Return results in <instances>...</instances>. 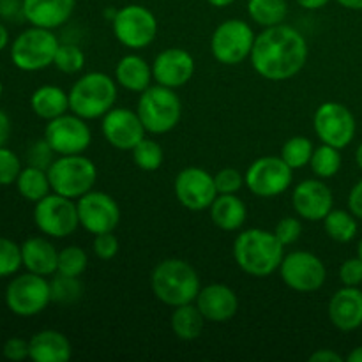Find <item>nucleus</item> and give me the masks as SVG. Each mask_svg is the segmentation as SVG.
<instances>
[{"label": "nucleus", "mask_w": 362, "mask_h": 362, "mask_svg": "<svg viewBox=\"0 0 362 362\" xmlns=\"http://www.w3.org/2000/svg\"><path fill=\"white\" fill-rule=\"evenodd\" d=\"M308 41L290 25L267 27L255 37L251 66L262 78L285 81L303 71L308 62Z\"/></svg>", "instance_id": "obj_1"}, {"label": "nucleus", "mask_w": 362, "mask_h": 362, "mask_svg": "<svg viewBox=\"0 0 362 362\" xmlns=\"http://www.w3.org/2000/svg\"><path fill=\"white\" fill-rule=\"evenodd\" d=\"M232 253L240 271L253 278H267L279 271L285 258V246L279 243L274 232L250 228L235 237Z\"/></svg>", "instance_id": "obj_2"}, {"label": "nucleus", "mask_w": 362, "mask_h": 362, "mask_svg": "<svg viewBox=\"0 0 362 362\" xmlns=\"http://www.w3.org/2000/svg\"><path fill=\"white\" fill-rule=\"evenodd\" d=\"M151 288L163 304L177 308L194 303L202 286L193 265L180 258H166L152 271Z\"/></svg>", "instance_id": "obj_3"}, {"label": "nucleus", "mask_w": 362, "mask_h": 362, "mask_svg": "<svg viewBox=\"0 0 362 362\" xmlns=\"http://www.w3.org/2000/svg\"><path fill=\"white\" fill-rule=\"evenodd\" d=\"M117 81L101 71L83 74L69 90V110L85 120L105 117L115 106Z\"/></svg>", "instance_id": "obj_4"}, {"label": "nucleus", "mask_w": 362, "mask_h": 362, "mask_svg": "<svg viewBox=\"0 0 362 362\" xmlns=\"http://www.w3.org/2000/svg\"><path fill=\"white\" fill-rule=\"evenodd\" d=\"M136 113L151 134H165L175 129L182 117V101L175 88L165 85H151L140 94Z\"/></svg>", "instance_id": "obj_5"}, {"label": "nucleus", "mask_w": 362, "mask_h": 362, "mask_svg": "<svg viewBox=\"0 0 362 362\" xmlns=\"http://www.w3.org/2000/svg\"><path fill=\"white\" fill-rule=\"evenodd\" d=\"M48 177L53 193L78 200L94 189L98 168L94 161L83 154L59 156L48 168Z\"/></svg>", "instance_id": "obj_6"}, {"label": "nucleus", "mask_w": 362, "mask_h": 362, "mask_svg": "<svg viewBox=\"0 0 362 362\" xmlns=\"http://www.w3.org/2000/svg\"><path fill=\"white\" fill-rule=\"evenodd\" d=\"M59 45L53 30L30 25L27 30L14 37L11 45V60L20 71L37 73L53 66Z\"/></svg>", "instance_id": "obj_7"}, {"label": "nucleus", "mask_w": 362, "mask_h": 362, "mask_svg": "<svg viewBox=\"0 0 362 362\" xmlns=\"http://www.w3.org/2000/svg\"><path fill=\"white\" fill-rule=\"evenodd\" d=\"M255 32L250 23L239 18L225 20L216 27L211 37L212 57L223 66H237L251 55Z\"/></svg>", "instance_id": "obj_8"}, {"label": "nucleus", "mask_w": 362, "mask_h": 362, "mask_svg": "<svg viewBox=\"0 0 362 362\" xmlns=\"http://www.w3.org/2000/svg\"><path fill=\"white\" fill-rule=\"evenodd\" d=\"M117 41L129 49H141L152 45L158 35V18L140 4L120 7L112 20Z\"/></svg>", "instance_id": "obj_9"}, {"label": "nucleus", "mask_w": 362, "mask_h": 362, "mask_svg": "<svg viewBox=\"0 0 362 362\" xmlns=\"http://www.w3.org/2000/svg\"><path fill=\"white\" fill-rule=\"evenodd\" d=\"M52 303L49 281L45 276L25 272L9 281L6 288V306L16 317H34Z\"/></svg>", "instance_id": "obj_10"}, {"label": "nucleus", "mask_w": 362, "mask_h": 362, "mask_svg": "<svg viewBox=\"0 0 362 362\" xmlns=\"http://www.w3.org/2000/svg\"><path fill=\"white\" fill-rule=\"evenodd\" d=\"M34 223L42 235L52 239L69 237L80 226L76 204L71 198L52 191L48 197L35 202Z\"/></svg>", "instance_id": "obj_11"}, {"label": "nucleus", "mask_w": 362, "mask_h": 362, "mask_svg": "<svg viewBox=\"0 0 362 362\" xmlns=\"http://www.w3.org/2000/svg\"><path fill=\"white\" fill-rule=\"evenodd\" d=\"M246 187L258 198H274L285 193L293 180V170L281 156H264L247 166Z\"/></svg>", "instance_id": "obj_12"}, {"label": "nucleus", "mask_w": 362, "mask_h": 362, "mask_svg": "<svg viewBox=\"0 0 362 362\" xmlns=\"http://www.w3.org/2000/svg\"><path fill=\"white\" fill-rule=\"evenodd\" d=\"M313 129L318 140L336 148H345L356 138L357 122L345 105L336 101L322 103L313 115Z\"/></svg>", "instance_id": "obj_13"}, {"label": "nucleus", "mask_w": 362, "mask_h": 362, "mask_svg": "<svg viewBox=\"0 0 362 362\" xmlns=\"http://www.w3.org/2000/svg\"><path fill=\"white\" fill-rule=\"evenodd\" d=\"M279 274L283 283L293 292L313 293L324 286L327 269L317 255L310 251H292L283 258Z\"/></svg>", "instance_id": "obj_14"}, {"label": "nucleus", "mask_w": 362, "mask_h": 362, "mask_svg": "<svg viewBox=\"0 0 362 362\" xmlns=\"http://www.w3.org/2000/svg\"><path fill=\"white\" fill-rule=\"evenodd\" d=\"M45 140L57 156L83 154L92 141V131L85 119L71 113L48 120L45 127Z\"/></svg>", "instance_id": "obj_15"}, {"label": "nucleus", "mask_w": 362, "mask_h": 362, "mask_svg": "<svg viewBox=\"0 0 362 362\" xmlns=\"http://www.w3.org/2000/svg\"><path fill=\"white\" fill-rule=\"evenodd\" d=\"M173 193L179 204L191 212L209 211L218 197L214 175L198 166H187L177 173Z\"/></svg>", "instance_id": "obj_16"}, {"label": "nucleus", "mask_w": 362, "mask_h": 362, "mask_svg": "<svg viewBox=\"0 0 362 362\" xmlns=\"http://www.w3.org/2000/svg\"><path fill=\"white\" fill-rule=\"evenodd\" d=\"M78 219L88 233L113 232L120 221V207L108 193L103 191H88L78 198Z\"/></svg>", "instance_id": "obj_17"}, {"label": "nucleus", "mask_w": 362, "mask_h": 362, "mask_svg": "<svg viewBox=\"0 0 362 362\" xmlns=\"http://www.w3.org/2000/svg\"><path fill=\"white\" fill-rule=\"evenodd\" d=\"M101 133L105 140L117 151H133L134 145L144 140L147 131L136 112L113 106L103 117Z\"/></svg>", "instance_id": "obj_18"}, {"label": "nucleus", "mask_w": 362, "mask_h": 362, "mask_svg": "<svg viewBox=\"0 0 362 362\" xmlns=\"http://www.w3.org/2000/svg\"><path fill=\"white\" fill-rule=\"evenodd\" d=\"M292 205L299 218L306 221H324L334 207V197L324 180L306 179L293 187Z\"/></svg>", "instance_id": "obj_19"}, {"label": "nucleus", "mask_w": 362, "mask_h": 362, "mask_svg": "<svg viewBox=\"0 0 362 362\" xmlns=\"http://www.w3.org/2000/svg\"><path fill=\"white\" fill-rule=\"evenodd\" d=\"M194 59L182 48H166L152 62L154 81L170 88L184 87L194 74Z\"/></svg>", "instance_id": "obj_20"}, {"label": "nucleus", "mask_w": 362, "mask_h": 362, "mask_svg": "<svg viewBox=\"0 0 362 362\" xmlns=\"http://www.w3.org/2000/svg\"><path fill=\"white\" fill-rule=\"evenodd\" d=\"M194 304L204 318L212 324H223L232 320L239 311V297L230 286L223 283H212L198 292Z\"/></svg>", "instance_id": "obj_21"}, {"label": "nucleus", "mask_w": 362, "mask_h": 362, "mask_svg": "<svg viewBox=\"0 0 362 362\" xmlns=\"http://www.w3.org/2000/svg\"><path fill=\"white\" fill-rule=\"evenodd\" d=\"M76 0H21V16L34 27H62L73 14Z\"/></svg>", "instance_id": "obj_22"}, {"label": "nucleus", "mask_w": 362, "mask_h": 362, "mask_svg": "<svg viewBox=\"0 0 362 362\" xmlns=\"http://www.w3.org/2000/svg\"><path fill=\"white\" fill-rule=\"evenodd\" d=\"M329 320L343 332L356 331L362 325V290L343 286L329 300Z\"/></svg>", "instance_id": "obj_23"}, {"label": "nucleus", "mask_w": 362, "mask_h": 362, "mask_svg": "<svg viewBox=\"0 0 362 362\" xmlns=\"http://www.w3.org/2000/svg\"><path fill=\"white\" fill-rule=\"evenodd\" d=\"M21 262L28 272L48 278L59 267V251L46 237H30L21 244Z\"/></svg>", "instance_id": "obj_24"}, {"label": "nucleus", "mask_w": 362, "mask_h": 362, "mask_svg": "<svg viewBox=\"0 0 362 362\" xmlns=\"http://www.w3.org/2000/svg\"><path fill=\"white\" fill-rule=\"evenodd\" d=\"M30 359L34 362H66L73 356V346L66 334L55 329L39 331L28 339Z\"/></svg>", "instance_id": "obj_25"}, {"label": "nucleus", "mask_w": 362, "mask_h": 362, "mask_svg": "<svg viewBox=\"0 0 362 362\" xmlns=\"http://www.w3.org/2000/svg\"><path fill=\"white\" fill-rule=\"evenodd\" d=\"M154 74H152V66L136 53L124 55L115 66V81L122 88L129 92L141 94L145 88L151 87Z\"/></svg>", "instance_id": "obj_26"}, {"label": "nucleus", "mask_w": 362, "mask_h": 362, "mask_svg": "<svg viewBox=\"0 0 362 362\" xmlns=\"http://www.w3.org/2000/svg\"><path fill=\"white\" fill-rule=\"evenodd\" d=\"M209 211L212 223L225 232H237L247 219L246 204L237 194H218Z\"/></svg>", "instance_id": "obj_27"}, {"label": "nucleus", "mask_w": 362, "mask_h": 362, "mask_svg": "<svg viewBox=\"0 0 362 362\" xmlns=\"http://www.w3.org/2000/svg\"><path fill=\"white\" fill-rule=\"evenodd\" d=\"M30 108L39 119H57L69 110V92L57 85H41L30 95Z\"/></svg>", "instance_id": "obj_28"}, {"label": "nucleus", "mask_w": 362, "mask_h": 362, "mask_svg": "<svg viewBox=\"0 0 362 362\" xmlns=\"http://www.w3.org/2000/svg\"><path fill=\"white\" fill-rule=\"evenodd\" d=\"M205 318L194 303L173 308L172 331L182 341H193L204 331Z\"/></svg>", "instance_id": "obj_29"}, {"label": "nucleus", "mask_w": 362, "mask_h": 362, "mask_svg": "<svg viewBox=\"0 0 362 362\" xmlns=\"http://www.w3.org/2000/svg\"><path fill=\"white\" fill-rule=\"evenodd\" d=\"M18 193L28 202H39L52 193V184H49L48 170L37 168V166L27 165L21 168L20 175L16 179Z\"/></svg>", "instance_id": "obj_30"}, {"label": "nucleus", "mask_w": 362, "mask_h": 362, "mask_svg": "<svg viewBox=\"0 0 362 362\" xmlns=\"http://www.w3.org/2000/svg\"><path fill=\"white\" fill-rule=\"evenodd\" d=\"M324 230L329 239L339 244H346L356 239L359 225H357V218L350 211L332 209L324 218Z\"/></svg>", "instance_id": "obj_31"}, {"label": "nucleus", "mask_w": 362, "mask_h": 362, "mask_svg": "<svg viewBox=\"0 0 362 362\" xmlns=\"http://www.w3.org/2000/svg\"><path fill=\"white\" fill-rule=\"evenodd\" d=\"M247 14L260 27H274L285 21L288 14L286 0H247Z\"/></svg>", "instance_id": "obj_32"}, {"label": "nucleus", "mask_w": 362, "mask_h": 362, "mask_svg": "<svg viewBox=\"0 0 362 362\" xmlns=\"http://www.w3.org/2000/svg\"><path fill=\"white\" fill-rule=\"evenodd\" d=\"M49 292H52V303L60 304V306H71L83 297V285H81L80 278L55 272L53 279L49 281Z\"/></svg>", "instance_id": "obj_33"}, {"label": "nucleus", "mask_w": 362, "mask_h": 362, "mask_svg": "<svg viewBox=\"0 0 362 362\" xmlns=\"http://www.w3.org/2000/svg\"><path fill=\"white\" fill-rule=\"evenodd\" d=\"M341 161L343 159L339 148L322 144L320 147L313 151L310 168L318 179H331L341 170Z\"/></svg>", "instance_id": "obj_34"}, {"label": "nucleus", "mask_w": 362, "mask_h": 362, "mask_svg": "<svg viewBox=\"0 0 362 362\" xmlns=\"http://www.w3.org/2000/svg\"><path fill=\"white\" fill-rule=\"evenodd\" d=\"M313 141L306 136H292L281 148V158L292 170H300L310 165L313 156Z\"/></svg>", "instance_id": "obj_35"}, {"label": "nucleus", "mask_w": 362, "mask_h": 362, "mask_svg": "<svg viewBox=\"0 0 362 362\" xmlns=\"http://www.w3.org/2000/svg\"><path fill=\"white\" fill-rule=\"evenodd\" d=\"M131 154H133L134 165L144 172H156V170L161 168L163 161H165L163 147L151 138H144L141 141H138Z\"/></svg>", "instance_id": "obj_36"}, {"label": "nucleus", "mask_w": 362, "mask_h": 362, "mask_svg": "<svg viewBox=\"0 0 362 362\" xmlns=\"http://www.w3.org/2000/svg\"><path fill=\"white\" fill-rule=\"evenodd\" d=\"M53 66L64 74H76L83 69L85 66V53L83 49L73 42H60L59 49L55 53Z\"/></svg>", "instance_id": "obj_37"}, {"label": "nucleus", "mask_w": 362, "mask_h": 362, "mask_svg": "<svg viewBox=\"0 0 362 362\" xmlns=\"http://www.w3.org/2000/svg\"><path fill=\"white\" fill-rule=\"evenodd\" d=\"M88 265V257L80 246H67L59 251V267L57 272L80 278Z\"/></svg>", "instance_id": "obj_38"}, {"label": "nucleus", "mask_w": 362, "mask_h": 362, "mask_svg": "<svg viewBox=\"0 0 362 362\" xmlns=\"http://www.w3.org/2000/svg\"><path fill=\"white\" fill-rule=\"evenodd\" d=\"M20 267H23L21 246H18L14 240L0 237V278L14 276L20 271Z\"/></svg>", "instance_id": "obj_39"}, {"label": "nucleus", "mask_w": 362, "mask_h": 362, "mask_svg": "<svg viewBox=\"0 0 362 362\" xmlns=\"http://www.w3.org/2000/svg\"><path fill=\"white\" fill-rule=\"evenodd\" d=\"M21 161L16 156V152H13L11 148H7L6 145L0 147V186H11V184H16L18 175L21 172Z\"/></svg>", "instance_id": "obj_40"}, {"label": "nucleus", "mask_w": 362, "mask_h": 362, "mask_svg": "<svg viewBox=\"0 0 362 362\" xmlns=\"http://www.w3.org/2000/svg\"><path fill=\"white\" fill-rule=\"evenodd\" d=\"M214 184L218 194H237L246 180L237 168H223L214 175Z\"/></svg>", "instance_id": "obj_41"}, {"label": "nucleus", "mask_w": 362, "mask_h": 362, "mask_svg": "<svg viewBox=\"0 0 362 362\" xmlns=\"http://www.w3.org/2000/svg\"><path fill=\"white\" fill-rule=\"evenodd\" d=\"M55 151L49 147L48 141L42 138V140L34 141V144L28 147L27 151V163L30 166H37V168L48 170L52 166V163L55 161Z\"/></svg>", "instance_id": "obj_42"}, {"label": "nucleus", "mask_w": 362, "mask_h": 362, "mask_svg": "<svg viewBox=\"0 0 362 362\" xmlns=\"http://www.w3.org/2000/svg\"><path fill=\"white\" fill-rule=\"evenodd\" d=\"M274 235L278 237L283 246H292L303 235V223L293 216H286L276 225Z\"/></svg>", "instance_id": "obj_43"}, {"label": "nucleus", "mask_w": 362, "mask_h": 362, "mask_svg": "<svg viewBox=\"0 0 362 362\" xmlns=\"http://www.w3.org/2000/svg\"><path fill=\"white\" fill-rule=\"evenodd\" d=\"M119 239L113 235V232L98 233V235H94V240H92V251L101 260L115 258L117 253H119Z\"/></svg>", "instance_id": "obj_44"}, {"label": "nucleus", "mask_w": 362, "mask_h": 362, "mask_svg": "<svg viewBox=\"0 0 362 362\" xmlns=\"http://www.w3.org/2000/svg\"><path fill=\"white\" fill-rule=\"evenodd\" d=\"M339 279L345 286H359L362 283V258H349L339 267Z\"/></svg>", "instance_id": "obj_45"}, {"label": "nucleus", "mask_w": 362, "mask_h": 362, "mask_svg": "<svg viewBox=\"0 0 362 362\" xmlns=\"http://www.w3.org/2000/svg\"><path fill=\"white\" fill-rule=\"evenodd\" d=\"M2 354L6 359L13 362H20L25 359H30V346L28 341L23 338H9L4 343Z\"/></svg>", "instance_id": "obj_46"}, {"label": "nucleus", "mask_w": 362, "mask_h": 362, "mask_svg": "<svg viewBox=\"0 0 362 362\" xmlns=\"http://www.w3.org/2000/svg\"><path fill=\"white\" fill-rule=\"evenodd\" d=\"M349 211L356 216L357 219H362V180L352 187L349 194Z\"/></svg>", "instance_id": "obj_47"}, {"label": "nucleus", "mask_w": 362, "mask_h": 362, "mask_svg": "<svg viewBox=\"0 0 362 362\" xmlns=\"http://www.w3.org/2000/svg\"><path fill=\"white\" fill-rule=\"evenodd\" d=\"M311 362H343V357L331 349H320L310 356Z\"/></svg>", "instance_id": "obj_48"}, {"label": "nucleus", "mask_w": 362, "mask_h": 362, "mask_svg": "<svg viewBox=\"0 0 362 362\" xmlns=\"http://www.w3.org/2000/svg\"><path fill=\"white\" fill-rule=\"evenodd\" d=\"M14 13H21V2H18V0H0V16L13 18Z\"/></svg>", "instance_id": "obj_49"}, {"label": "nucleus", "mask_w": 362, "mask_h": 362, "mask_svg": "<svg viewBox=\"0 0 362 362\" xmlns=\"http://www.w3.org/2000/svg\"><path fill=\"white\" fill-rule=\"evenodd\" d=\"M9 136H11L9 115H7V113L0 108V147H4V145L7 144Z\"/></svg>", "instance_id": "obj_50"}, {"label": "nucleus", "mask_w": 362, "mask_h": 362, "mask_svg": "<svg viewBox=\"0 0 362 362\" xmlns=\"http://www.w3.org/2000/svg\"><path fill=\"white\" fill-rule=\"evenodd\" d=\"M297 4H299L303 9H308V11H317V9H322L324 6H327L329 0H296Z\"/></svg>", "instance_id": "obj_51"}, {"label": "nucleus", "mask_w": 362, "mask_h": 362, "mask_svg": "<svg viewBox=\"0 0 362 362\" xmlns=\"http://www.w3.org/2000/svg\"><path fill=\"white\" fill-rule=\"evenodd\" d=\"M339 6L352 11H362V0H338Z\"/></svg>", "instance_id": "obj_52"}, {"label": "nucleus", "mask_w": 362, "mask_h": 362, "mask_svg": "<svg viewBox=\"0 0 362 362\" xmlns=\"http://www.w3.org/2000/svg\"><path fill=\"white\" fill-rule=\"evenodd\" d=\"M7 45H9V30L6 28V25L0 23V52L6 49Z\"/></svg>", "instance_id": "obj_53"}, {"label": "nucleus", "mask_w": 362, "mask_h": 362, "mask_svg": "<svg viewBox=\"0 0 362 362\" xmlns=\"http://www.w3.org/2000/svg\"><path fill=\"white\" fill-rule=\"evenodd\" d=\"M346 361H349V362H362V345L357 346V349H354L352 352L349 354V357H346Z\"/></svg>", "instance_id": "obj_54"}, {"label": "nucleus", "mask_w": 362, "mask_h": 362, "mask_svg": "<svg viewBox=\"0 0 362 362\" xmlns=\"http://www.w3.org/2000/svg\"><path fill=\"white\" fill-rule=\"evenodd\" d=\"M207 2L211 4L212 7H218V9H221V7L232 6V4L235 2V0H207Z\"/></svg>", "instance_id": "obj_55"}, {"label": "nucleus", "mask_w": 362, "mask_h": 362, "mask_svg": "<svg viewBox=\"0 0 362 362\" xmlns=\"http://www.w3.org/2000/svg\"><path fill=\"white\" fill-rule=\"evenodd\" d=\"M356 161H357V166L362 170V144L357 147V151H356Z\"/></svg>", "instance_id": "obj_56"}, {"label": "nucleus", "mask_w": 362, "mask_h": 362, "mask_svg": "<svg viewBox=\"0 0 362 362\" xmlns=\"http://www.w3.org/2000/svg\"><path fill=\"white\" fill-rule=\"evenodd\" d=\"M357 257L362 258V239H361V243H359V247H357Z\"/></svg>", "instance_id": "obj_57"}, {"label": "nucleus", "mask_w": 362, "mask_h": 362, "mask_svg": "<svg viewBox=\"0 0 362 362\" xmlns=\"http://www.w3.org/2000/svg\"><path fill=\"white\" fill-rule=\"evenodd\" d=\"M2 94H4V83L2 80H0V98H2Z\"/></svg>", "instance_id": "obj_58"}]
</instances>
